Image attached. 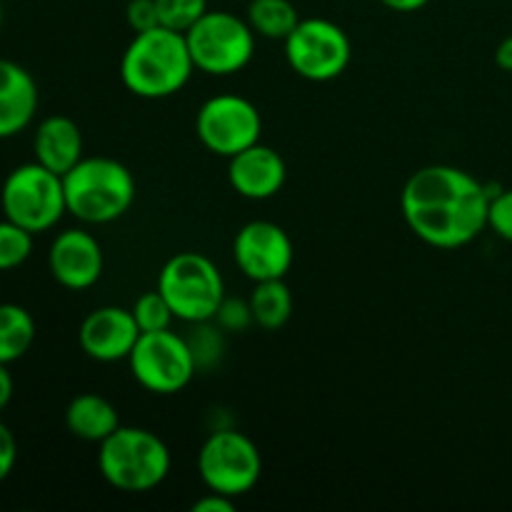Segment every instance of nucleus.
Segmentation results:
<instances>
[{
    "mask_svg": "<svg viewBox=\"0 0 512 512\" xmlns=\"http://www.w3.org/2000/svg\"><path fill=\"white\" fill-rule=\"evenodd\" d=\"M125 18H128V25L133 28V33H145V30H153L160 25L155 0H130L128 8H125Z\"/></svg>",
    "mask_w": 512,
    "mask_h": 512,
    "instance_id": "28",
    "label": "nucleus"
},
{
    "mask_svg": "<svg viewBox=\"0 0 512 512\" xmlns=\"http://www.w3.org/2000/svg\"><path fill=\"white\" fill-rule=\"evenodd\" d=\"M140 338V328L133 313L118 305L95 308L80 323L78 343L83 353L95 363H118L128 360L135 343Z\"/></svg>",
    "mask_w": 512,
    "mask_h": 512,
    "instance_id": "14",
    "label": "nucleus"
},
{
    "mask_svg": "<svg viewBox=\"0 0 512 512\" xmlns=\"http://www.w3.org/2000/svg\"><path fill=\"white\" fill-rule=\"evenodd\" d=\"M15 460H18V443H15V435L10 433L8 425L0 420V483L10 478Z\"/></svg>",
    "mask_w": 512,
    "mask_h": 512,
    "instance_id": "29",
    "label": "nucleus"
},
{
    "mask_svg": "<svg viewBox=\"0 0 512 512\" xmlns=\"http://www.w3.org/2000/svg\"><path fill=\"white\" fill-rule=\"evenodd\" d=\"M408 228L425 245L455 250L488 228L490 190L473 173L455 165H425L400 195Z\"/></svg>",
    "mask_w": 512,
    "mask_h": 512,
    "instance_id": "1",
    "label": "nucleus"
},
{
    "mask_svg": "<svg viewBox=\"0 0 512 512\" xmlns=\"http://www.w3.org/2000/svg\"><path fill=\"white\" fill-rule=\"evenodd\" d=\"M283 43L285 60L293 73L310 83H330L340 78L353 60L348 33L325 18H300Z\"/></svg>",
    "mask_w": 512,
    "mask_h": 512,
    "instance_id": "9",
    "label": "nucleus"
},
{
    "mask_svg": "<svg viewBox=\"0 0 512 512\" xmlns=\"http://www.w3.org/2000/svg\"><path fill=\"white\" fill-rule=\"evenodd\" d=\"M160 15V25L178 33H188L205 13L208 0H155Z\"/></svg>",
    "mask_w": 512,
    "mask_h": 512,
    "instance_id": "25",
    "label": "nucleus"
},
{
    "mask_svg": "<svg viewBox=\"0 0 512 512\" xmlns=\"http://www.w3.org/2000/svg\"><path fill=\"white\" fill-rule=\"evenodd\" d=\"M0 28H3V3H0Z\"/></svg>",
    "mask_w": 512,
    "mask_h": 512,
    "instance_id": "34",
    "label": "nucleus"
},
{
    "mask_svg": "<svg viewBox=\"0 0 512 512\" xmlns=\"http://www.w3.org/2000/svg\"><path fill=\"white\" fill-rule=\"evenodd\" d=\"M33 253V233L13 220H0V270H15Z\"/></svg>",
    "mask_w": 512,
    "mask_h": 512,
    "instance_id": "24",
    "label": "nucleus"
},
{
    "mask_svg": "<svg viewBox=\"0 0 512 512\" xmlns=\"http://www.w3.org/2000/svg\"><path fill=\"white\" fill-rule=\"evenodd\" d=\"M198 473L205 488L213 493H250L263 475V455L245 433L233 428H218L205 438L198 453Z\"/></svg>",
    "mask_w": 512,
    "mask_h": 512,
    "instance_id": "8",
    "label": "nucleus"
},
{
    "mask_svg": "<svg viewBox=\"0 0 512 512\" xmlns=\"http://www.w3.org/2000/svg\"><path fill=\"white\" fill-rule=\"evenodd\" d=\"M98 470L120 493H150L170 473V450L153 430L120 425L100 443Z\"/></svg>",
    "mask_w": 512,
    "mask_h": 512,
    "instance_id": "4",
    "label": "nucleus"
},
{
    "mask_svg": "<svg viewBox=\"0 0 512 512\" xmlns=\"http://www.w3.org/2000/svg\"><path fill=\"white\" fill-rule=\"evenodd\" d=\"M288 168L278 150L255 143L228 158V183L240 198L270 200L283 190Z\"/></svg>",
    "mask_w": 512,
    "mask_h": 512,
    "instance_id": "15",
    "label": "nucleus"
},
{
    "mask_svg": "<svg viewBox=\"0 0 512 512\" xmlns=\"http://www.w3.org/2000/svg\"><path fill=\"white\" fill-rule=\"evenodd\" d=\"M33 153L40 165L65 175L78 165L83 155V133L68 115H48L38 123L33 135Z\"/></svg>",
    "mask_w": 512,
    "mask_h": 512,
    "instance_id": "17",
    "label": "nucleus"
},
{
    "mask_svg": "<svg viewBox=\"0 0 512 512\" xmlns=\"http://www.w3.org/2000/svg\"><path fill=\"white\" fill-rule=\"evenodd\" d=\"M213 320L225 330V333H243L250 325H255L250 300L240 298H225Z\"/></svg>",
    "mask_w": 512,
    "mask_h": 512,
    "instance_id": "26",
    "label": "nucleus"
},
{
    "mask_svg": "<svg viewBox=\"0 0 512 512\" xmlns=\"http://www.w3.org/2000/svg\"><path fill=\"white\" fill-rule=\"evenodd\" d=\"M135 383L153 395H175L193 383L198 365L188 340L173 330L140 333L128 358Z\"/></svg>",
    "mask_w": 512,
    "mask_h": 512,
    "instance_id": "10",
    "label": "nucleus"
},
{
    "mask_svg": "<svg viewBox=\"0 0 512 512\" xmlns=\"http://www.w3.org/2000/svg\"><path fill=\"white\" fill-rule=\"evenodd\" d=\"M248 300L253 308L255 325H260L263 330H280L293 315V293H290L285 278L255 283Z\"/></svg>",
    "mask_w": 512,
    "mask_h": 512,
    "instance_id": "19",
    "label": "nucleus"
},
{
    "mask_svg": "<svg viewBox=\"0 0 512 512\" xmlns=\"http://www.w3.org/2000/svg\"><path fill=\"white\" fill-rule=\"evenodd\" d=\"M495 63H498V68H503L505 73H512V35H508V38L498 45V50H495Z\"/></svg>",
    "mask_w": 512,
    "mask_h": 512,
    "instance_id": "33",
    "label": "nucleus"
},
{
    "mask_svg": "<svg viewBox=\"0 0 512 512\" xmlns=\"http://www.w3.org/2000/svg\"><path fill=\"white\" fill-rule=\"evenodd\" d=\"M35 340V320L23 305L0 303V363L23 358Z\"/></svg>",
    "mask_w": 512,
    "mask_h": 512,
    "instance_id": "20",
    "label": "nucleus"
},
{
    "mask_svg": "<svg viewBox=\"0 0 512 512\" xmlns=\"http://www.w3.org/2000/svg\"><path fill=\"white\" fill-rule=\"evenodd\" d=\"M135 323H138L140 333H158V330H168L170 323L175 320L173 308L165 300V295L160 290H148V293L140 295L138 300L130 308Z\"/></svg>",
    "mask_w": 512,
    "mask_h": 512,
    "instance_id": "23",
    "label": "nucleus"
},
{
    "mask_svg": "<svg viewBox=\"0 0 512 512\" xmlns=\"http://www.w3.org/2000/svg\"><path fill=\"white\" fill-rule=\"evenodd\" d=\"M195 133L205 150L220 158H233L240 150L260 143L263 118L258 108L243 95L220 93L200 105Z\"/></svg>",
    "mask_w": 512,
    "mask_h": 512,
    "instance_id": "11",
    "label": "nucleus"
},
{
    "mask_svg": "<svg viewBox=\"0 0 512 512\" xmlns=\"http://www.w3.org/2000/svg\"><path fill=\"white\" fill-rule=\"evenodd\" d=\"M185 33L158 25L135 33L120 58V80L135 98L163 100L180 93L193 75Z\"/></svg>",
    "mask_w": 512,
    "mask_h": 512,
    "instance_id": "2",
    "label": "nucleus"
},
{
    "mask_svg": "<svg viewBox=\"0 0 512 512\" xmlns=\"http://www.w3.org/2000/svg\"><path fill=\"white\" fill-rule=\"evenodd\" d=\"M158 290L183 323L213 320L225 300V280L210 258L200 253H178L163 265Z\"/></svg>",
    "mask_w": 512,
    "mask_h": 512,
    "instance_id": "6",
    "label": "nucleus"
},
{
    "mask_svg": "<svg viewBox=\"0 0 512 512\" xmlns=\"http://www.w3.org/2000/svg\"><path fill=\"white\" fill-rule=\"evenodd\" d=\"M0 208L5 218L33 235L55 228L68 213L63 175L53 173L38 160L18 165L5 178L0 190Z\"/></svg>",
    "mask_w": 512,
    "mask_h": 512,
    "instance_id": "5",
    "label": "nucleus"
},
{
    "mask_svg": "<svg viewBox=\"0 0 512 512\" xmlns=\"http://www.w3.org/2000/svg\"><path fill=\"white\" fill-rule=\"evenodd\" d=\"M488 228L503 240L512 243V188L490 193Z\"/></svg>",
    "mask_w": 512,
    "mask_h": 512,
    "instance_id": "27",
    "label": "nucleus"
},
{
    "mask_svg": "<svg viewBox=\"0 0 512 512\" xmlns=\"http://www.w3.org/2000/svg\"><path fill=\"white\" fill-rule=\"evenodd\" d=\"M385 8L395 10V13H418L423 10L430 0H380Z\"/></svg>",
    "mask_w": 512,
    "mask_h": 512,
    "instance_id": "32",
    "label": "nucleus"
},
{
    "mask_svg": "<svg viewBox=\"0 0 512 512\" xmlns=\"http://www.w3.org/2000/svg\"><path fill=\"white\" fill-rule=\"evenodd\" d=\"M65 425L85 443H103L120 428V415L108 398L98 393L75 395L65 410Z\"/></svg>",
    "mask_w": 512,
    "mask_h": 512,
    "instance_id": "18",
    "label": "nucleus"
},
{
    "mask_svg": "<svg viewBox=\"0 0 512 512\" xmlns=\"http://www.w3.org/2000/svg\"><path fill=\"white\" fill-rule=\"evenodd\" d=\"M13 390H15L13 375H10L8 365L0 363V413H3V410L8 408L10 400H13Z\"/></svg>",
    "mask_w": 512,
    "mask_h": 512,
    "instance_id": "31",
    "label": "nucleus"
},
{
    "mask_svg": "<svg viewBox=\"0 0 512 512\" xmlns=\"http://www.w3.org/2000/svg\"><path fill=\"white\" fill-rule=\"evenodd\" d=\"M38 113L35 78L15 60L0 58V140L23 133Z\"/></svg>",
    "mask_w": 512,
    "mask_h": 512,
    "instance_id": "16",
    "label": "nucleus"
},
{
    "mask_svg": "<svg viewBox=\"0 0 512 512\" xmlns=\"http://www.w3.org/2000/svg\"><path fill=\"white\" fill-rule=\"evenodd\" d=\"M248 23L260 38L285 40L300 23V15L290 0H250Z\"/></svg>",
    "mask_w": 512,
    "mask_h": 512,
    "instance_id": "21",
    "label": "nucleus"
},
{
    "mask_svg": "<svg viewBox=\"0 0 512 512\" xmlns=\"http://www.w3.org/2000/svg\"><path fill=\"white\" fill-rule=\"evenodd\" d=\"M65 205L73 218L88 225H108L123 218L135 203V178L120 160L83 158L63 175Z\"/></svg>",
    "mask_w": 512,
    "mask_h": 512,
    "instance_id": "3",
    "label": "nucleus"
},
{
    "mask_svg": "<svg viewBox=\"0 0 512 512\" xmlns=\"http://www.w3.org/2000/svg\"><path fill=\"white\" fill-rule=\"evenodd\" d=\"M233 258L240 273L253 283L285 278L293 268V240L278 223L253 220L235 235Z\"/></svg>",
    "mask_w": 512,
    "mask_h": 512,
    "instance_id": "12",
    "label": "nucleus"
},
{
    "mask_svg": "<svg viewBox=\"0 0 512 512\" xmlns=\"http://www.w3.org/2000/svg\"><path fill=\"white\" fill-rule=\"evenodd\" d=\"M188 340L198 370H210L220 363L225 353V330L215 320L195 323V330Z\"/></svg>",
    "mask_w": 512,
    "mask_h": 512,
    "instance_id": "22",
    "label": "nucleus"
},
{
    "mask_svg": "<svg viewBox=\"0 0 512 512\" xmlns=\"http://www.w3.org/2000/svg\"><path fill=\"white\" fill-rule=\"evenodd\" d=\"M195 70L205 75H235L255 55V30L230 10H208L185 33Z\"/></svg>",
    "mask_w": 512,
    "mask_h": 512,
    "instance_id": "7",
    "label": "nucleus"
},
{
    "mask_svg": "<svg viewBox=\"0 0 512 512\" xmlns=\"http://www.w3.org/2000/svg\"><path fill=\"white\" fill-rule=\"evenodd\" d=\"M235 498H230V495H223V493H213V490H208V495H203L200 500H195L193 503V512H233Z\"/></svg>",
    "mask_w": 512,
    "mask_h": 512,
    "instance_id": "30",
    "label": "nucleus"
},
{
    "mask_svg": "<svg viewBox=\"0 0 512 512\" xmlns=\"http://www.w3.org/2000/svg\"><path fill=\"white\" fill-rule=\"evenodd\" d=\"M50 275L65 290H88L100 280L105 268L103 248L88 230L68 228L58 233L48 250Z\"/></svg>",
    "mask_w": 512,
    "mask_h": 512,
    "instance_id": "13",
    "label": "nucleus"
}]
</instances>
